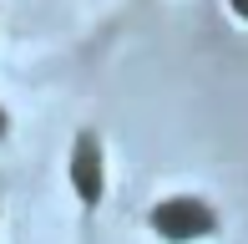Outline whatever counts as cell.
I'll use <instances>...</instances> for the list:
<instances>
[{
    "label": "cell",
    "mask_w": 248,
    "mask_h": 244,
    "mask_svg": "<svg viewBox=\"0 0 248 244\" xmlns=\"http://www.w3.org/2000/svg\"><path fill=\"white\" fill-rule=\"evenodd\" d=\"M152 229L167 234V239H198V234H213L218 219H213V209L198 204V198H162V204L152 209Z\"/></svg>",
    "instance_id": "1"
},
{
    "label": "cell",
    "mask_w": 248,
    "mask_h": 244,
    "mask_svg": "<svg viewBox=\"0 0 248 244\" xmlns=\"http://www.w3.org/2000/svg\"><path fill=\"white\" fill-rule=\"evenodd\" d=\"M71 183H76V193H81V204H96V198H101V148H96L92 132H81V138H76Z\"/></svg>",
    "instance_id": "2"
},
{
    "label": "cell",
    "mask_w": 248,
    "mask_h": 244,
    "mask_svg": "<svg viewBox=\"0 0 248 244\" xmlns=\"http://www.w3.org/2000/svg\"><path fill=\"white\" fill-rule=\"evenodd\" d=\"M233 10H238V16H243V20H248V0H233Z\"/></svg>",
    "instance_id": "3"
},
{
    "label": "cell",
    "mask_w": 248,
    "mask_h": 244,
    "mask_svg": "<svg viewBox=\"0 0 248 244\" xmlns=\"http://www.w3.org/2000/svg\"><path fill=\"white\" fill-rule=\"evenodd\" d=\"M0 132H5V112H0Z\"/></svg>",
    "instance_id": "4"
}]
</instances>
